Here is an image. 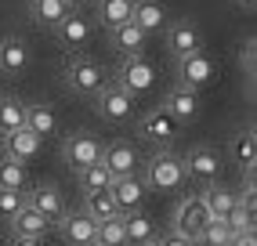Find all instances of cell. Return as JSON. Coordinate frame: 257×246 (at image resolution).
<instances>
[{"instance_id":"6da1fadb","label":"cell","mask_w":257,"mask_h":246,"mask_svg":"<svg viewBox=\"0 0 257 246\" xmlns=\"http://www.w3.org/2000/svg\"><path fill=\"white\" fill-rule=\"evenodd\" d=\"M185 178H188V174H185V163L178 160L174 152H167V149L152 152V160H149V167H145V185H149L152 192H178Z\"/></svg>"},{"instance_id":"7a4b0ae2","label":"cell","mask_w":257,"mask_h":246,"mask_svg":"<svg viewBox=\"0 0 257 246\" xmlns=\"http://www.w3.org/2000/svg\"><path fill=\"white\" fill-rule=\"evenodd\" d=\"M101 83H105V69H101L94 58H87L83 51L69 58V65H65V87H69L73 94L94 98L101 91Z\"/></svg>"},{"instance_id":"3957f363","label":"cell","mask_w":257,"mask_h":246,"mask_svg":"<svg viewBox=\"0 0 257 246\" xmlns=\"http://www.w3.org/2000/svg\"><path fill=\"white\" fill-rule=\"evenodd\" d=\"M207 224H210V210H207V203H203L199 196H185L178 203V210H174V232H181L192 246L203 239V228H207Z\"/></svg>"},{"instance_id":"277c9868","label":"cell","mask_w":257,"mask_h":246,"mask_svg":"<svg viewBox=\"0 0 257 246\" xmlns=\"http://www.w3.org/2000/svg\"><path fill=\"white\" fill-rule=\"evenodd\" d=\"M94 109L105 123H127L131 112H134V94L123 91L119 83H101V91L94 94Z\"/></svg>"},{"instance_id":"5b68a950","label":"cell","mask_w":257,"mask_h":246,"mask_svg":"<svg viewBox=\"0 0 257 246\" xmlns=\"http://www.w3.org/2000/svg\"><path fill=\"white\" fill-rule=\"evenodd\" d=\"M178 134H181V119L170 112L167 105H156V109H149L142 116V138H149L152 145L167 149V145H174Z\"/></svg>"},{"instance_id":"8992f818","label":"cell","mask_w":257,"mask_h":246,"mask_svg":"<svg viewBox=\"0 0 257 246\" xmlns=\"http://www.w3.org/2000/svg\"><path fill=\"white\" fill-rule=\"evenodd\" d=\"M109 192H112V199H116V206H119V214L142 210V206H145V199H149V185H145V178H142L138 170H134V174H119V178H112Z\"/></svg>"},{"instance_id":"52a82bcc","label":"cell","mask_w":257,"mask_h":246,"mask_svg":"<svg viewBox=\"0 0 257 246\" xmlns=\"http://www.w3.org/2000/svg\"><path fill=\"white\" fill-rule=\"evenodd\" d=\"M116 83L123 87V91H131L134 98H138V94H145L149 87L156 83V69H152V65L142 58V51H138V55H127L123 62H119Z\"/></svg>"},{"instance_id":"ba28073f","label":"cell","mask_w":257,"mask_h":246,"mask_svg":"<svg viewBox=\"0 0 257 246\" xmlns=\"http://www.w3.org/2000/svg\"><path fill=\"white\" fill-rule=\"evenodd\" d=\"M62 160L69 163L76 174L83 170V167H91V163H98L101 160V145H98V138H91V134H69L65 138V145H62Z\"/></svg>"},{"instance_id":"9c48e42d","label":"cell","mask_w":257,"mask_h":246,"mask_svg":"<svg viewBox=\"0 0 257 246\" xmlns=\"http://www.w3.org/2000/svg\"><path fill=\"white\" fill-rule=\"evenodd\" d=\"M178 76H181L185 87L199 91V87H207L214 80V62L207 58V51H192V55L178 58Z\"/></svg>"},{"instance_id":"30bf717a","label":"cell","mask_w":257,"mask_h":246,"mask_svg":"<svg viewBox=\"0 0 257 246\" xmlns=\"http://www.w3.org/2000/svg\"><path fill=\"white\" fill-rule=\"evenodd\" d=\"M55 37H58V44H62L65 51L80 55V51L91 44V22H87V19H80L76 11H69V15H65V19L55 26Z\"/></svg>"},{"instance_id":"8fae6325","label":"cell","mask_w":257,"mask_h":246,"mask_svg":"<svg viewBox=\"0 0 257 246\" xmlns=\"http://www.w3.org/2000/svg\"><path fill=\"white\" fill-rule=\"evenodd\" d=\"M181 163H185V174H188V178H196V181H214L217 174H221V156L210 145L188 149V156H185Z\"/></svg>"},{"instance_id":"7c38bea8","label":"cell","mask_w":257,"mask_h":246,"mask_svg":"<svg viewBox=\"0 0 257 246\" xmlns=\"http://www.w3.org/2000/svg\"><path fill=\"white\" fill-rule=\"evenodd\" d=\"M40 149H44V138H37L29 127H19V131L4 134V156H11V160H19V163L37 160Z\"/></svg>"},{"instance_id":"4fadbf2b","label":"cell","mask_w":257,"mask_h":246,"mask_svg":"<svg viewBox=\"0 0 257 246\" xmlns=\"http://www.w3.org/2000/svg\"><path fill=\"white\" fill-rule=\"evenodd\" d=\"M167 47L174 51L178 58L192 55V51H203V33H199V26H196V22H188V19L174 22V26L167 29Z\"/></svg>"},{"instance_id":"5bb4252c","label":"cell","mask_w":257,"mask_h":246,"mask_svg":"<svg viewBox=\"0 0 257 246\" xmlns=\"http://www.w3.org/2000/svg\"><path fill=\"white\" fill-rule=\"evenodd\" d=\"M58 235L65 246H94V221L83 214H65L58 221Z\"/></svg>"},{"instance_id":"9a60e30c","label":"cell","mask_w":257,"mask_h":246,"mask_svg":"<svg viewBox=\"0 0 257 246\" xmlns=\"http://www.w3.org/2000/svg\"><path fill=\"white\" fill-rule=\"evenodd\" d=\"M29 69V47L22 37H4L0 40V73L4 76H22Z\"/></svg>"},{"instance_id":"2e32d148","label":"cell","mask_w":257,"mask_h":246,"mask_svg":"<svg viewBox=\"0 0 257 246\" xmlns=\"http://www.w3.org/2000/svg\"><path fill=\"white\" fill-rule=\"evenodd\" d=\"M26 203L33 206V210H40V214L51 221V224H58L62 217H65V203H62V192L55 188V185H37L26 196Z\"/></svg>"},{"instance_id":"e0dca14e","label":"cell","mask_w":257,"mask_h":246,"mask_svg":"<svg viewBox=\"0 0 257 246\" xmlns=\"http://www.w3.org/2000/svg\"><path fill=\"white\" fill-rule=\"evenodd\" d=\"M228 156H232V163L243 170V174H253V163H257V138L253 131H235L232 134V142H228Z\"/></svg>"},{"instance_id":"ac0fdd59","label":"cell","mask_w":257,"mask_h":246,"mask_svg":"<svg viewBox=\"0 0 257 246\" xmlns=\"http://www.w3.org/2000/svg\"><path fill=\"white\" fill-rule=\"evenodd\" d=\"M101 163L112 170V178L134 174L138 170V152H134V145H127V142H112L109 149H101Z\"/></svg>"},{"instance_id":"d6986e66","label":"cell","mask_w":257,"mask_h":246,"mask_svg":"<svg viewBox=\"0 0 257 246\" xmlns=\"http://www.w3.org/2000/svg\"><path fill=\"white\" fill-rule=\"evenodd\" d=\"M47 228H51V221L40 214V210H33L29 203L19 210V214L11 217V235H26V239H44L47 235Z\"/></svg>"},{"instance_id":"ffe728a7","label":"cell","mask_w":257,"mask_h":246,"mask_svg":"<svg viewBox=\"0 0 257 246\" xmlns=\"http://www.w3.org/2000/svg\"><path fill=\"white\" fill-rule=\"evenodd\" d=\"M26 127L37 134V138H51V134L58 131L55 105H47V101H33V105H26Z\"/></svg>"},{"instance_id":"44dd1931","label":"cell","mask_w":257,"mask_h":246,"mask_svg":"<svg viewBox=\"0 0 257 246\" xmlns=\"http://www.w3.org/2000/svg\"><path fill=\"white\" fill-rule=\"evenodd\" d=\"M69 11H73L69 0H29V19L44 29H55Z\"/></svg>"},{"instance_id":"7402d4cb","label":"cell","mask_w":257,"mask_h":246,"mask_svg":"<svg viewBox=\"0 0 257 246\" xmlns=\"http://www.w3.org/2000/svg\"><path fill=\"white\" fill-rule=\"evenodd\" d=\"M109 40H112L116 51H123V55H138V51L149 44V33L138 22H123V26L109 29Z\"/></svg>"},{"instance_id":"603a6c76","label":"cell","mask_w":257,"mask_h":246,"mask_svg":"<svg viewBox=\"0 0 257 246\" xmlns=\"http://www.w3.org/2000/svg\"><path fill=\"white\" fill-rule=\"evenodd\" d=\"M163 105H167V109L174 112L181 123H188V119H196V116H199V94L192 91V87H185V83H178L174 91L167 94Z\"/></svg>"},{"instance_id":"cb8c5ba5","label":"cell","mask_w":257,"mask_h":246,"mask_svg":"<svg viewBox=\"0 0 257 246\" xmlns=\"http://www.w3.org/2000/svg\"><path fill=\"white\" fill-rule=\"evenodd\" d=\"M123 232H127L131 246H142L149 239H156V221H152L145 210H131V214H123Z\"/></svg>"},{"instance_id":"d4e9b609","label":"cell","mask_w":257,"mask_h":246,"mask_svg":"<svg viewBox=\"0 0 257 246\" xmlns=\"http://www.w3.org/2000/svg\"><path fill=\"white\" fill-rule=\"evenodd\" d=\"M83 214H87V217L98 224V221L116 217V214H119V206H116V199H112V192H109V188H101V192H83Z\"/></svg>"},{"instance_id":"484cf974","label":"cell","mask_w":257,"mask_h":246,"mask_svg":"<svg viewBox=\"0 0 257 246\" xmlns=\"http://www.w3.org/2000/svg\"><path fill=\"white\" fill-rule=\"evenodd\" d=\"M94 8H98V22L105 26V29H116V26L131 22L134 0H94Z\"/></svg>"},{"instance_id":"4316f807","label":"cell","mask_w":257,"mask_h":246,"mask_svg":"<svg viewBox=\"0 0 257 246\" xmlns=\"http://www.w3.org/2000/svg\"><path fill=\"white\" fill-rule=\"evenodd\" d=\"M26 127V101H19L15 94H4L0 98V134H11Z\"/></svg>"},{"instance_id":"83f0119b","label":"cell","mask_w":257,"mask_h":246,"mask_svg":"<svg viewBox=\"0 0 257 246\" xmlns=\"http://www.w3.org/2000/svg\"><path fill=\"white\" fill-rule=\"evenodd\" d=\"M131 22H138L145 33H156L163 22H167V11L156 4V0H134V15Z\"/></svg>"},{"instance_id":"f1b7e54d","label":"cell","mask_w":257,"mask_h":246,"mask_svg":"<svg viewBox=\"0 0 257 246\" xmlns=\"http://www.w3.org/2000/svg\"><path fill=\"white\" fill-rule=\"evenodd\" d=\"M0 188L26 192V188H29V170H26V163L11 160V156H0Z\"/></svg>"},{"instance_id":"f546056e","label":"cell","mask_w":257,"mask_h":246,"mask_svg":"<svg viewBox=\"0 0 257 246\" xmlns=\"http://www.w3.org/2000/svg\"><path fill=\"white\" fill-rule=\"evenodd\" d=\"M199 199L203 203H207V210H210V217H225L228 214V210L235 206V192L232 188H225V185H210L207 192H199Z\"/></svg>"},{"instance_id":"4dcf8cb0","label":"cell","mask_w":257,"mask_h":246,"mask_svg":"<svg viewBox=\"0 0 257 246\" xmlns=\"http://www.w3.org/2000/svg\"><path fill=\"white\" fill-rule=\"evenodd\" d=\"M94 242L101 246H127V232H123V214H116L109 221L94 224Z\"/></svg>"},{"instance_id":"1f68e13d","label":"cell","mask_w":257,"mask_h":246,"mask_svg":"<svg viewBox=\"0 0 257 246\" xmlns=\"http://www.w3.org/2000/svg\"><path fill=\"white\" fill-rule=\"evenodd\" d=\"M76 178H80V188H83V192H101V188L112 185V170L98 160V163H91V167H83Z\"/></svg>"},{"instance_id":"d6a6232c","label":"cell","mask_w":257,"mask_h":246,"mask_svg":"<svg viewBox=\"0 0 257 246\" xmlns=\"http://www.w3.org/2000/svg\"><path fill=\"white\" fill-rule=\"evenodd\" d=\"M232 235H235V232L225 224V217H210V224L203 228V239H199V242H203V246H228Z\"/></svg>"},{"instance_id":"836d02e7","label":"cell","mask_w":257,"mask_h":246,"mask_svg":"<svg viewBox=\"0 0 257 246\" xmlns=\"http://www.w3.org/2000/svg\"><path fill=\"white\" fill-rule=\"evenodd\" d=\"M26 206V192H15V188H0V217L11 221L19 210Z\"/></svg>"},{"instance_id":"e575fe53","label":"cell","mask_w":257,"mask_h":246,"mask_svg":"<svg viewBox=\"0 0 257 246\" xmlns=\"http://www.w3.org/2000/svg\"><path fill=\"white\" fill-rule=\"evenodd\" d=\"M225 224L232 228V232H246V228H253V214H250V210H246L243 203L235 199V206H232L228 214H225Z\"/></svg>"},{"instance_id":"d590c367","label":"cell","mask_w":257,"mask_h":246,"mask_svg":"<svg viewBox=\"0 0 257 246\" xmlns=\"http://www.w3.org/2000/svg\"><path fill=\"white\" fill-rule=\"evenodd\" d=\"M156 242L160 246H192L181 232H174V228H170V232H156Z\"/></svg>"},{"instance_id":"8d00e7d4","label":"cell","mask_w":257,"mask_h":246,"mask_svg":"<svg viewBox=\"0 0 257 246\" xmlns=\"http://www.w3.org/2000/svg\"><path fill=\"white\" fill-rule=\"evenodd\" d=\"M228 246H257V232H253V228H246V232H235Z\"/></svg>"},{"instance_id":"74e56055","label":"cell","mask_w":257,"mask_h":246,"mask_svg":"<svg viewBox=\"0 0 257 246\" xmlns=\"http://www.w3.org/2000/svg\"><path fill=\"white\" fill-rule=\"evenodd\" d=\"M239 62L246 65V73L253 76V40H246V47H243V55H239Z\"/></svg>"},{"instance_id":"f35d334b","label":"cell","mask_w":257,"mask_h":246,"mask_svg":"<svg viewBox=\"0 0 257 246\" xmlns=\"http://www.w3.org/2000/svg\"><path fill=\"white\" fill-rule=\"evenodd\" d=\"M8 246H44V239H26V235H11Z\"/></svg>"},{"instance_id":"ab89813d","label":"cell","mask_w":257,"mask_h":246,"mask_svg":"<svg viewBox=\"0 0 257 246\" xmlns=\"http://www.w3.org/2000/svg\"><path fill=\"white\" fill-rule=\"evenodd\" d=\"M87 4H94V0H69V8H87Z\"/></svg>"},{"instance_id":"60d3db41","label":"cell","mask_w":257,"mask_h":246,"mask_svg":"<svg viewBox=\"0 0 257 246\" xmlns=\"http://www.w3.org/2000/svg\"><path fill=\"white\" fill-rule=\"evenodd\" d=\"M239 8H246V11H253V8H257V0H239Z\"/></svg>"},{"instance_id":"b9f144b4","label":"cell","mask_w":257,"mask_h":246,"mask_svg":"<svg viewBox=\"0 0 257 246\" xmlns=\"http://www.w3.org/2000/svg\"><path fill=\"white\" fill-rule=\"evenodd\" d=\"M142 246H160V242H156V239H149V242H142Z\"/></svg>"},{"instance_id":"7bdbcfd3","label":"cell","mask_w":257,"mask_h":246,"mask_svg":"<svg viewBox=\"0 0 257 246\" xmlns=\"http://www.w3.org/2000/svg\"><path fill=\"white\" fill-rule=\"evenodd\" d=\"M94 246H101V242H94Z\"/></svg>"}]
</instances>
